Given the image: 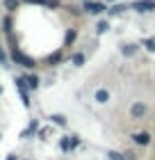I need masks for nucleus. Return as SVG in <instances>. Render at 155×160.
Instances as JSON below:
<instances>
[{
  "mask_svg": "<svg viewBox=\"0 0 155 160\" xmlns=\"http://www.w3.org/2000/svg\"><path fill=\"white\" fill-rule=\"evenodd\" d=\"M14 82H16V87H18V92H21V101H23V105L25 108H30V96H27V80L25 78H14Z\"/></svg>",
  "mask_w": 155,
  "mask_h": 160,
  "instance_id": "nucleus-1",
  "label": "nucleus"
},
{
  "mask_svg": "<svg viewBox=\"0 0 155 160\" xmlns=\"http://www.w3.org/2000/svg\"><path fill=\"white\" fill-rule=\"evenodd\" d=\"M12 57H14V60H16V62L21 64V67H27V69H32V67H34V60H32V57L23 55V53H21V50H16V48H14Z\"/></svg>",
  "mask_w": 155,
  "mask_h": 160,
  "instance_id": "nucleus-2",
  "label": "nucleus"
},
{
  "mask_svg": "<svg viewBox=\"0 0 155 160\" xmlns=\"http://www.w3.org/2000/svg\"><path fill=\"white\" fill-rule=\"evenodd\" d=\"M132 9H137V12H153L155 9V0H135V2H132Z\"/></svg>",
  "mask_w": 155,
  "mask_h": 160,
  "instance_id": "nucleus-3",
  "label": "nucleus"
},
{
  "mask_svg": "<svg viewBox=\"0 0 155 160\" xmlns=\"http://www.w3.org/2000/svg\"><path fill=\"white\" fill-rule=\"evenodd\" d=\"M85 9L89 12V14H103L107 7L103 5V2H85Z\"/></svg>",
  "mask_w": 155,
  "mask_h": 160,
  "instance_id": "nucleus-4",
  "label": "nucleus"
},
{
  "mask_svg": "<svg viewBox=\"0 0 155 160\" xmlns=\"http://www.w3.org/2000/svg\"><path fill=\"white\" fill-rule=\"evenodd\" d=\"M130 114H132V117H135V119L144 117V114H146V105H144V103H135V105L130 108Z\"/></svg>",
  "mask_w": 155,
  "mask_h": 160,
  "instance_id": "nucleus-5",
  "label": "nucleus"
},
{
  "mask_svg": "<svg viewBox=\"0 0 155 160\" xmlns=\"http://www.w3.org/2000/svg\"><path fill=\"white\" fill-rule=\"evenodd\" d=\"M25 2H30V5H43V7H50V9H57V7H60L57 0H25Z\"/></svg>",
  "mask_w": 155,
  "mask_h": 160,
  "instance_id": "nucleus-6",
  "label": "nucleus"
},
{
  "mask_svg": "<svg viewBox=\"0 0 155 160\" xmlns=\"http://www.w3.org/2000/svg\"><path fill=\"white\" fill-rule=\"evenodd\" d=\"M121 53H123L125 57H132V55L137 53V46H135V43H123V46H121Z\"/></svg>",
  "mask_w": 155,
  "mask_h": 160,
  "instance_id": "nucleus-7",
  "label": "nucleus"
},
{
  "mask_svg": "<svg viewBox=\"0 0 155 160\" xmlns=\"http://www.w3.org/2000/svg\"><path fill=\"white\" fill-rule=\"evenodd\" d=\"M135 142L142 144V147H146V144H151V135L148 133H137L135 135Z\"/></svg>",
  "mask_w": 155,
  "mask_h": 160,
  "instance_id": "nucleus-8",
  "label": "nucleus"
},
{
  "mask_svg": "<svg viewBox=\"0 0 155 160\" xmlns=\"http://www.w3.org/2000/svg\"><path fill=\"white\" fill-rule=\"evenodd\" d=\"M107 98H109L107 89H98V92H96V101H98V103H107Z\"/></svg>",
  "mask_w": 155,
  "mask_h": 160,
  "instance_id": "nucleus-9",
  "label": "nucleus"
},
{
  "mask_svg": "<svg viewBox=\"0 0 155 160\" xmlns=\"http://www.w3.org/2000/svg\"><path fill=\"white\" fill-rule=\"evenodd\" d=\"M25 80H27V87H30V89H36V87H39V78L36 76H27Z\"/></svg>",
  "mask_w": 155,
  "mask_h": 160,
  "instance_id": "nucleus-10",
  "label": "nucleus"
},
{
  "mask_svg": "<svg viewBox=\"0 0 155 160\" xmlns=\"http://www.w3.org/2000/svg\"><path fill=\"white\" fill-rule=\"evenodd\" d=\"M60 149H64V151L73 149V144H71V140H69V137H62V140H60Z\"/></svg>",
  "mask_w": 155,
  "mask_h": 160,
  "instance_id": "nucleus-11",
  "label": "nucleus"
},
{
  "mask_svg": "<svg viewBox=\"0 0 155 160\" xmlns=\"http://www.w3.org/2000/svg\"><path fill=\"white\" fill-rule=\"evenodd\" d=\"M50 119H53V123H57V126H62V128L66 126V119L62 117V114H53V117H50Z\"/></svg>",
  "mask_w": 155,
  "mask_h": 160,
  "instance_id": "nucleus-12",
  "label": "nucleus"
},
{
  "mask_svg": "<svg viewBox=\"0 0 155 160\" xmlns=\"http://www.w3.org/2000/svg\"><path fill=\"white\" fill-rule=\"evenodd\" d=\"M142 43H144V46L151 50V53H155V37H151V39H144Z\"/></svg>",
  "mask_w": 155,
  "mask_h": 160,
  "instance_id": "nucleus-13",
  "label": "nucleus"
},
{
  "mask_svg": "<svg viewBox=\"0 0 155 160\" xmlns=\"http://www.w3.org/2000/svg\"><path fill=\"white\" fill-rule=\"evenodd\" d=\"M34 130H36V121H32V123H30V128H25L23 133H21V137H27V135H32Z\"/></svg>",
  "mask_w": 155,
  "mask_h": 160,
  "instance_id": "nucleus-14",
  "label": "nucleus"
},
{
  "mask_svg": "<svg viewBox=\"0 0 155 160\" xmlns=\"http://www.w3.org/2000/svg\"><path fill=\"white\" fill-rule=\"evenodd\" d=\"M62 60V50H57V53H53L48 57V64H55V62H60Z\"/></svg>",
  "mask_w": 155,
  "mask_h": 160,
  "instance_id": "nucleus-15",
  "label": "nucleus"
},
{
  "mask_svg": "<svg viewBox=\"0 0 155 160\" xmlns=\"http://www.w3.org/2000/svg\"><path fill=\"white\" fill-rule=\"evenodd\" d=\"M73 41H75V30H69L66 32V46H71Z\"/></svg>",
  "mask_w": 155,
  "mask_h": 160,
  "instance_id": "nucleus-16",
  "label": "nucleus"
},
{
  "mask_svg": "<svg viewBox=\"0 0 155 160\" xmlns=\"http://www.w3.org/2000/svg\"><path fill=\"white\" fill-rule=\"evenodd\" d=\"M73 64H75V67L85 64V55H82V53H80V55H73Z\"/></svg>",
  "mask_w": 155,
  "mask_h": 160,
  "instance_id": "nucleus-17",
  "label": "nucleus"
},
{
  "mask_svg": "<svg viewBox=\"0 0 155 160\" xmlns=\"http://www.w3.org/2000/svg\"><path fill=\"white\" fill-rule=\"evenodd\" d=\"M123 9H125V5H114L112 9H109V14H112V16H114V14H121Z\"/></svg>",
  "mask_w": 155,
  "mask_h": 160,
  "instance_id": "nucleus-18",
  "label": "nucleus"
},
{
  "mask_svg": "<svg viewBox=\"0 0 155 160\" xmlns=\"http://www.w3.org/2000/svg\"><path fill=\"white\" fill-rule=\"evenodd\" d=\"M107 23H105V21H103V23H98V28H96V32H98V34H103V32H107Z\"/></svg>",
  "mask_w": 155,
  "mask_h": 160,
  "instance_id": "nucleus-19",
  "label": "nucleus"
},
{
  "mask_svg": "<svg viewBox=\"0 0 155 160\" xmlns=\"http://www.w3.org/2000/svg\"><path fill=\"white\" fill-rule=\"evenodd\" d=\"M5 5H7V9H16L18 0H5Z\"/></svg>",
  "mask_w": 155,
  "mask_h": 160,
  "instance_id": "nucleus-20",
  "label": "nucleus"
},
{
  "mask_svg": "<svg viewBox=\"0 0 155 160\" xmlns=\"http://www.w3.org/2000/svg\"><path fill=\"white\" fill-rule=\"evenodd\" d=\"M107 156H109V160H125V158H123L121 153H114V151H109Z\"/></svg>",
  "mask_w": 155,
  "mask_h": 160,
  "instance_id": "nucleus-21",
  "label": "nucleus"
},
{
  "mask_svg": "<svg viewBox=\"0 0 155 160\" xmlns=\"http://www.w3.org/2000/svg\"><path fill=\"white\" fill-rule=\"evenodd\" d=\"M7 160H16V156H14V153H9V156H7Z\"/></svg>",
  "mask_w": 155,
  "mask_h": 160,
  "instance_id": "nucleus-22",
  "label": "nucleus"
}]
</instances>
